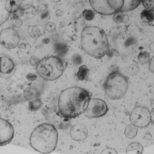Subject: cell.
Masks as SVG:
<instances>
[{"label":"cell","mask_w":154,"mask_h":154,"mask_svg":"<svg viewBox=\"0 0 154 154\" xmlns=\"http://www.w3.org/2000/svg\"><path fill=\"white\" fill-rule=\"evenodd\" d=\"M62 12L61 11H60V10H57L56 12V14L57 16H61V14H62Z\"/></svg>","instance_id":"obj_34"},{"label":"cell","mask_w":154,"mask_h":154,"mask_svg":"<svg viewBox=\"0 0 154 154\" xmlns=\"http://www.w3.org/2000/svg\"><path fill=\"white\" fill-rule=\"evenodd\" d=\"M83 18L87 21H91L94 19L95 13L94 11L90 10H84L82 13Z\"/></svg>","instance_id":"obj_19"},{"label":"cell","mask_w":154,"mask_h":154,"mask_svg":"<svg viewBox=\"0 0 154 154\" xmlns=\"http://www.w3.org/2000/svg\"><path fill=\"white\" fill-rule=\"evenodd\" d=\"M107 111V105L105 101L99 99H91L84 113L88 118H97L105 115Z\"/></svg>","instance_id":"obj_8"},{"label":"cell","mask_w":154,"mask_h":154,"mask_svg":"<svg viewBox=\"0 0 154 154\" xmlns=\"http://www.w3.org/2000/svg\"><path fill=\"white\" fill-rule=\"evenodd\" d=\"M14 64L11 59L6 56L0 57V72L9 74L14 69Z\"/></svg>","instance_id":"obj_13"},{"label":"cell","mask_w":154,"mask_h":154,"mask_svg":"<svg viewBox=\"0 0 154 154\" xmlns=\"http://www.w3.org/2000/svg\"><path fill=\"white\" fill-rule=\"evenodd\" d=\"M61 0H51L52 2H60Z\"/></svg>","instance_id":"obj_36"},{"label":"cell","mask_w":154,"mask_h":154,"mask_svg":"<svg viewBox=\"0 0 154 154\" xmlns=\"http://www.w3.org/2000/svg\"><path fill=\"white\" fill-rule=\"evenodd\" d=\"M20 41V35L14 29L5 28L0 32V44L5 49H14Z\"/></svg>","instance_id":"obj_9"},{"label":"cell","mask_w":154,"mask_h":154,"mask_svg":"<svg viewBox=\"0 0 154 154\" xmlns=\"http://www.w3.org/2000/svg\"><path fill=\"white\" fill-rule=\"evenodd\" d=\"M149 70L151 72L154 73V56L150 59L149 63Z\"/></svg>","instance_id":"obj_28"},{"label":"cell","mask_w":154,"mask_h":154,"mask_svg":"<svg viewBox=\"0 0 154 154\" xmlns=\"http://www.w3.org/2000/svg\"><path fill=\"white\" fill-rule=\"evenodd\" d=\"M139 70L140 69L138 67L135 65H133L130 68V69L129 70V72L131 75L134 76V75H137L139 72Z\"/></svg>","instance_id":"obj_27"},{"label":"cell","mask_w":154,"mask_h":154,"mask_svg":"<svg viewBox=\"0 0 154 154\" xmlns=\"http://www.w3.org/2000/svg\"><path fill=\"white\" fill-rule=\"evenodd\" d=\"M138 127L133 124H128L126 127L125 134L126 137L129 139H133L137 136Z\"/></svg>","instance_id":"obj_16"},{"label":"cell","mask_w":154,"mask_h":154,"mask_svg":"<svg viewBox=\"0 0 154 154\" xmlns=\"http://www.w3.org/2000/svg\"><path fill=\"white\" fill-rule=\"evenodd\" d=\"M152 114L147 108L138 106L135 108L130 116L131 124L139 128L148 126L152 122Z\"/></svg>","instance_id":"obj_7"},{"label":"cell","mask_w":154,"mask_h":154,"mask_svg":"<svg viewBox=\"0 0 154 154\" xmlns=\"http://www.w3.org/2000/svg\"><path fill=\"white\" fill-rule=\"evenodd\" d=\"M21 6L20 9L23 10H28L32 6L33 0H20Z\"/></svg>","instance_id":"obj_22"},{"label":"cell","mask_w":154,"mask_h":154,"mask_svg":"<svg viewBox=\"0 0 154 154\" xmlns=\"http://www.w3.org/2000/svg\"><path fill=\"white\" fill-rule=\"evenodd\" d=\"M113 14H114L113 17V21L115 23L119 24L123 22L122 20H123V16L125 15L123 11H119Z\"/></svg>","instance_id":"obj_23"},{"label":"cell","mask_w":154,"mask_h":154,"mask_svg":"<svg viewBox=\"0 0 154 154\" xmlns=\"http://www.w3.org/2000/svg\"><path fill=\"white\" fill-rule=\"evenodd\" d=\"M58 138V133L54 126L48 124H42L32 133L30 144L39 152L50 153L56 149Z\"/></svg>","instance_id":"obj_3"},{"label":"cell","mask_w":154,"mask_h":154,"mask_svg":"<svg viewBox=\"0 0 154 154\" xmlns=\"http://www.w3.org/2000/svg\"><path fill=\"white\" fill-rule=\"evenodd\" d=\"M145 138L147 140H151L152 139V136L150 134H147L145 136Z\"/></svg>","instance_id":"obj_32"},{"label":"cell","mask_w":154,"mask_h":154,"mask_svg":"<svg viewBox=\"0 0 154 154\" xmlns=\"http://www.w3.org/2000/svg\"><path fill=\"white\" fill-rule=\"evenodd\" d=\"M41 103L40 100H36L35 101H33L30 103L29 104V109L30 110L34 111V110H37L38 108H40Z\"/></svg>","instance_id":"obj_25"},{"label":"cell","mask_w":154,"mask_h":154,"mask_svg":"<svg viewBox=\"0 0 154 154\" xmlns=\"http://www.w3.org/2000/svg\"><path fill=\"white\" fill-rule=\"evenodd\" d=\"M125 4L122 11H130L137 8L141 3L142 0H124Z\"/></svg>","instance_id":"obj_14"},{"label":"cell","mask_w":154,"mask_h":154,"mask_svg":"<svg viewBox=\"0 0 154 154\" xmlns=\"http://www.w3.org/2000/svg\"><path fill=\"white\" fill-rule=\"evenodd\" d=\"M143 147L141 144L134 143L129 144L126 149L127 154H141L143 152Z\"/></svg>","instance_id":"obj_15"},{"label":"cell","mask_w":154,"mask_h":154,"mask_svg":"<svg viewBox=\"0 0 154 154\" xmlns=\"http://www.w3.org/2000/svg\"><path fill=\"white\" fill-rule=\"evenodd\" d=\"M142 2L146 10L154 11V0H142Z\"/></svg>","instance_id":"obj_20"},{"label":"cell","mask_w":154,"mask_h":154,"mask_svg":"<svg viewBox=\"0 0 154 154\" xmlns=\"http://www.w3.org/2000/svg\"><path fill=\"white\" fill-rule=\"evenodd\" d=\"M66 66V62L59 57H47L39 61L36 70L43 79L53 81L62 76Z\"/></svg>","instance_id":"obj_4"},{"label":"cell","mask_w":154,"mask_h":154,"mask_svg":"<svg viewBox=\"0 0 154 154\" xmlns=\"http://www.w3.org/2000/svg\"><path fill=\"white\" fill-rule=\"evenodd\" d=\"M102 153L104 154H117V152H116V151L113 150V149H109V148H108V149H106V150H104L103 152H102Z\"/></svg>","instance_id":"obj_30"},{"label":"cell","mask_w":154,"mask_h":154,"mask_svg":"<svg viewBox=\"0 0 154 154\" xmlns=\"http://www.w3.org/2000/svg\"><path fill=\"white\" fill-rule=\"evenodd\" d=\"M151 106L152 109L154 110V99H153V100L152 101V102H151Z\"/></svg>","instance_id":"obj_35"},{"label":"cell","mask_w":154,"mask_h":154,"mask_svg":"<svg viewBox=\"0 0 154 154\" xmlns=\"http://www.w3.org/2000/svg\"><path fill=\"white\" fill-rule=\"evenodd\" d=\"M14 136L12 125L7 120L0 118V146L10 143Z\"/></svg>","instance_id":"obj_10"},{"label":"cell","mask_w":154,"mask_h":154,"mask_svg":"<svg viewBox=\"0 0 154 154\" xmlns=\"http://www.w3.org/2000/svg\"><path fill=\"white\" fill-rule=\"evenodd\" d=\"M70 134L73 140L76 141H83L88 137V129L84 125H76L71 127Z\"/></svg>","instance_id":"obj_11"},{"label":"cell","mask_w":154,"mask_h":154,"mask_svg":"<svg viewBox=\"0 0 154 154\" xmlns=\"http://www.w3.org/2000/svg\"><path fill=\"white\" fill-rule=\"evenodd\" d=\"M105 93L112 100L122 99L128 88L126 77L117 71H114L108 76L104 84Z\"/></svg>","instance_id":"obj_5"},{"label":"cell","mask_w":154,"mask_h":154,"mask_svg":"<svg viewBox=\"0 0 154 154\" xmlns=\"http://www.w3.org/2000/svg\"><path fill=\"white\" fill-rule=\"evenodd\" d=\"M58 39L59 36L58 34H54V35H53V36H52V39H53V40H57Z\"/></svg>","instance_id":"obj_33"},{"label":"cell","mask_w":154,"mask_h":154,"mask_svg":"<svg viewBox=\"0 0 154 154\" xmlns=\"http://www.w3.org/2000/svg\"><path fill=\"white\" fill-rule=\"evenodd\" d=\"M90 99L88 92L84 89L78 87L66 89L59 97L60 113L66 120L75 118L84 113Z\"/></svg>","instance_id":"obj_1"},{"label":"cell","mask_w":154,"mask_h":154,"mask_svg":"<svg viewBox=\"0 0 154 154\" xmlns=\"http://www.w3.org/2000/svg\"><path fill=\"white\" fill-rule=\"evenodd\" d=\"M11 13L10 0H0V26L8 20Z\"/></svg>","instance_id":"obj_12"},{"label":"cell","mask_w":154,"mask_h":154,"mask_svg":"<svg viewBox=\"0 0 154 154\" xmlns=\"http://www.w3.org/2000/svg\"><path fill=\"white\" fill-rule=\"evenodd\" d=\"M89 70L85 65L81 66L77 73V77L79 80H83L86 79L88 74Z\"/></svg>","instance_id":"obj_17"},{"label":"cell","mask_w":154,"mask_h":154,"mask_svg":"<svg viewBox=\"0 0 154 154\" xmlns=\"http://www.w3.org/2000/svg\"><path fill=\"white\" fill-rule=\"evenodd\" d=\"M56 25L52 22H49L46 24L45 29L48 31H52L56 29Z\"/></svg>","instance_id":"obj_26"},{"label":"cell","mask_w":154,"mask_h":154,"mask_svg":"<svg viewBox=\"0 0 154 154\" xmlns=\"http://www.w3.org/2000/svg\"><path fill=\"white\" fill-rule=\"evenodd\" d=\"M12 12L17 11L20 8V0H10Z\"/></svg>","instance_id":"obj_24"},{"label":"cell","mask_w":154,"mask_h":154,"mask_svg":"<svg viewBox=\"0 0 154 154\" xmlns=\"http://www.w3.org/2000/svg\"><path fill=\"white\" fill-rule=\"evenodd\" d=\"M81 46L87 54L100 59L108 52L109 44L105 31L95 26H86L81 33Z\"/></svg>","instance_id":"obj_2"},{"label":"cell","mask_w":154,"mask_h":154,"mask_svg":"<svg viewBox=\"0 0 154 154\" xmlns=\"http://www.w3.org/2000/svg\"><path fill=\"white\" fill-rule=\"evenodd\" d=\"M141 17L145 18L148 21L152 22L154 20V16L151 11L145 10L141 13Z\"/></svg>","instance_id":"obj_21"},{"label":"cell","mask_w":154,"mask_h":154,"mask_svg":"<svg viewBox=\"0 0 154 154\" xmlns=\"http://www.w3.org/2000/svg\"><path fill=\"white\" fill-rule=\"evenodd\" d=\"M128 21H129V17H128V16L127 15H124V16H123L122 22H124V23H127L128 22Z\"/></svg>","instance_id":"obj_31"},{"label":"cell","mask_w":154,"mask_h":154,"mask_svg":"<svg viewBox=\"0 0 154 154\" xmlns=\"http://www.w3.org/2000/svg\"><path fill=\"white\" fill-rule=\"evenodd\" d=\"M91 6L94 11L104 15L114 14L121 11L124 7V0H89Z\"/></svg>","instance_id":"obj_6"},{"label":"cell","mask_w":154,"mask_h":154,"mask_svg":"<svg viewBox=\"0 0 154 154\" xmlns=\"http://www.w3.org/2000/svg\"><path fill=\"white\" fill-rule=\"evenodd\" d=\"M138 60L142 65L147 64L150 61V55L146 52H141L138 56Z\"/></svg>","instance_id":"obj_18"},{"label":"cell","mask_w":154,"mask_h":154,"mask_svg":"<svg viewBox=\"0 0 154 154\" xmlns=\"http://www.w3.org/2000/svg\"><path fill=\"white\" fill-rule=\"evenodd\" d=\"M73 61L78 64H79L81 62V58L79 55H75L73 57Z\"/></svg>","instance_id":"obj_29"}]
</instances>
